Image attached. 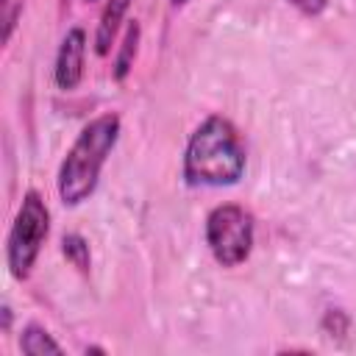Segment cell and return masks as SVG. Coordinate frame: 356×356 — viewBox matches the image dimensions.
Segmentation results:
<instances>
[{"instance_id":"cell-1","label":"cell","mask_w":356,"mask_h":356,"mask_svg":"<svg viewBox=\"0 0 356 356\" xmlns=\"http://www.w3.org/2000/svg\"><path fill=\"white\" fill-rule=\"evenodd\" d=\"M245 172V147L225 117H206L189 136L184 178L189 186H231Z\"/></svg>"},{"instance_id":"cell-2","label":"cell","mask_w":356,"mask_h":356,"mask_svg":"<svg viewBox=\"0 0 356 356\" xmlns=\"http://www.w3.org/2000/svg\"><path fill=\"white\" fill-rule=\"evenodd\" d=\"M117 136H120L117 114H100L78 134L58 170V195L67 206H78L95 192L100 170L108 153L114 150Z\"/></svg>"},{"instance_id":"cell-3","label":"cell","mask_w":356,"mask_h":356,"mask_svg":"<svg viewBox=\"0 0 356 356\" xmlns=\"http://www.w3.org/2000/svg\"><path fill=\"white\" fill-rule=\"evenodd\" d=\"M206 245L217 264H242L253 250V217L234 203L211 209L206 217Z\"/></svg>"},{"instance_id":"cell-4","label":"cell","mask_w":356,"mask_h":356,"mask_svg":"<svg viewBox=\"0 0 356 356\" xmlns=\"http://www.w3.org/2000/svg\"><path fill=\"white\" fill-rule=\"evenodd\" d=\"M50 228V211L44 200L36 192H28L22 197V206L14 217L11 234H8V270L14 278H28L31 267L36 264V256L47 239Z\"/></svg>"},{"instance_id":"cell-5","label":"cell","mask_w":356,"mask_h":356,"mask_svg":"<svg viewBox=\"0 0 356 356\" xmlns=\"http://www.w3.org/2000/svg\"><path fill=\"white\" fill-rule=\"evenodd\" d=\"M83 53H86V33L81 28L67 31V36L61 39L58 56H56V67H53V78L56 86L70 92L81 83L83 75Z\"/></svg>"},{"instance_id":"cell-6","label":"cell","mask_w":356,"mask_h":356,"mask_svg":"<svg viewBox=\"0 0 356 356\" xmlns=\"http://www.w3.org/2000/svg\"><path fill=\"white\" fill-rule=\"evenodd\" d=\"M128 3L131 0H108L106 3L103 17L97 22V33H95V50H97V56H106L111 50V42H114V36L120 31V22H122V17L128 11Z\"/></svg>"},{"instance_id":"cell-7","label":"cell","mask_w":356,"mask_h":356,"mask_svg":"<svg viewBox=\"0 0 356 356\" xmlns=\"http://www.w3.org/2000/svg\"><path fill=\"white\" fill-rule=\"evenodd\" d=\"M19 348L22 353H31V356H42V353H61V345L39 325H28L22 331V339H19Z\"/></svg>"},{"instance_id":"cell-8","label":"cell","mask_w":356,"mask_h":356,"mask_svg":"<svg viewBox=\"0 0 356 356\" xmlns=\"http://www.w3.org/2000/svg\"><path fill=\"white\" fill-rule=\"evenodd\" d=\"M61 250H64V256L72 261V267H78L81 273H86V270H89V245H86V239H83V236H78V234L64 236Z\"/></svg>"},{"instance_id":"cell-9","label":"cell","mask_w":356,"mask_h":356,"mask_svg":"<svg viewBox=\"0 0 356 356\" xmlns=\"http://www.w3.org/2000/svg\"><path fill=\"white\" fill-rule=\"evenodd\" d=\"M136 44H139V25L134 22V25L128 28V33H125V42H122V50H120V58H117V70H114L117 81H122V78L128 75L131 61H134V56H136Z\"/></svg>"},{"instance_id":"cell-10","label":"cell","mask_w":356,"mask_h":356,"mask_svg":"<svg viewBox=\"0 0 356 356\" xmlns=\"http://www.w3.org/2000/svg\"><path fill=\"white\" fill-rule=\"evenodd\" d=\"M300 14H309V17H314V14H320L325 6H328V0H289Z\"/></svg>"},{"instance_id":"cell-11","label":"cell","mask_w":356,"mask_h":356,"mask_svg":"<svg viewBox=\"0 0 356 356\" xmlns=\"http://www.w3.org/2000/svg\"><path fill=\"white\" fill-rule=\"evenodd\" d=\"M172 3H175V6H181V3H186V0H172Z\"/></svg>"}]
</instances>
